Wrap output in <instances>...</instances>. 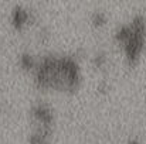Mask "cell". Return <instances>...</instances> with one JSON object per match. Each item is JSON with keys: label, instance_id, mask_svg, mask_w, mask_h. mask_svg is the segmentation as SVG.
I'll return each mask as SVG.
<instances>
[{"label": "cell", "instance_id": "obj_6", "mask_svg": "<svg viewBox=\"0 0 146 144\" xmlns=\"http://www.w3.org/2000/svg\"><path fill=\"white\" fill-rule=\"evenodd\" d=\"M37 59H38V57L34 55L31 51H21L17 55V65L20 66L21 71L31 74L37 65Z\"/></svg>", "mask_w": 146, "mask_h": 144}, {"label": "cell", "instance_id": "obj_10", "mask_svg": "<svg viewBox=\"0 0 146 144\" xmlns=\"http://www.w3.org/2000/svg\"><path fill=\"white\" fill-rule=\"evenodd\" d=\"M125 144H142V140H141L139 137H136V136H131V137L126 140Z\"/></svg>", "mask_w": 146, "mask_h": 144}, {"label": "cell", "instance_id": "obj_3", "mask_svg": "<svg viewBox=\"0 0 146 144\" xmlns=\"http://www.w3.org/2000/svg\"><path fill=\"white\" fill-rule=\"evenodd\" d=\"M30 119L33 126L46 127V129H55V110L47 100H36L30 106Z\"/></svg>", "mask_w": 146, "mask_h": 144}, {"label": "cell", "instance_id": "obj_1", "mask_svg": "<svg viewBox=\"0 0 146 144\" xmlns=\"http://www.w3.org/2000/svg\"><path fill=\"white\" fill-rule=\"evenodd\" d=\"M30 75L38 89L58 92H75L82 82L81 64L74 54H44L38 57L37 65Z\"/></svg>", "mask_w": 146, "mask_h": 144}, {"label": "cell", "instance_id": "obj_7", "mask_svg": "<svg viewBox=\"0 0 146 144\" xmlns=\"http://www.w3.org/2000/svg\"><path fill=\"white\" fill-rule=\"evenodd\" d=\"M108 18L109 17H108L106 11H104V10H92L90 13V23L95 28H101V27L106 26Z\"/></svg>", "mask_w": 146, "mask_h": 144}, {"label": "cell", "instance_id": "obj_9", "mask_svg": "<svg viewBox=\"0 0 146 144\" xmlns=\"http://www.w3.org/2000/svg\"><path fill=\"white\" fill-rule=\"evenodd\" d=\"M97 91L99 93H105V92H108L109 91V82H108V79H101L99 82H98L97 85Z\"/></svg>", "mask_w": 146, "mask_h": 144}, {"label": "cell", "instance_id": "obj_4", "mask_svg": "<svg viewBox=\"0 0 146 144\" xmlns=\"http://www.w3.org/2000/svg\"><path fill=\"white\" fill-rule=\"evenodd\" d=\"M9 21L16 31H23L37 21V13L23 3H16L10 9Z\"/></svg>", "mask_w": 146, "mask_h": 144}, {"label": "cell", "instance_id": "obj_5", "mask_svg": "<svg viewBox=\"0 0 146 144\" xmlns=\"http://www.w3.org/2000/svg\"><path fill=\"white\" fill-rule=\"evenodd\" d=\"M52 136L54 129L33 126V129L27 134V141L29 144H52Z\"/></svg>", "mask_w": 146, "mask_h": 144}, {"label": "cell", "instance_id": "obj_8", "mask_svg": "<svg viewBox=\"0 0 146 144\" xmlns=\"http://www.w3.org/2000/svg\"><path fill=\"white\" fill-rule=\"evenodd\" d=\"M91 64H92V66H94L95 69H98V71L105 69L106 65H108V54H106L104 49L95 51V52L92 54V57H91Z\"/></svg>", "mask_w": 146, "mask_h": 144}, {"label": "cell", "instance_id": "obj_2", "mask_svg": "<svg viewBox=\"0 0 146 144\" xmlns=\"http://www.w3.org/2000/svg\"><path fill=\"white\" fill-rule=\"evenodd\" d=\"M113 41L121 48L125 62L129 66L139 64L146 48V16L133 14L128 21L116 26L113 30Z\"/></svg>", "mask_w": 146, "mask_h": 144}]
</instances>
